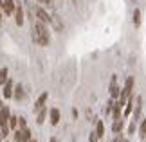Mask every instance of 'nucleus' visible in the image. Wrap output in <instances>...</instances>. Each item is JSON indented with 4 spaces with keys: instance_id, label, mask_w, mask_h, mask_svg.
I'll return each mask as SVG.
<instances>
[{
    "instance_id": "nucleus-1",
    "label": "nucleus",
    "mask_w": 146,
    "mask_h": 142,
    "mask_svg": "<svg viewBox=\"0 0 146 142\" xmlns=\"http://www.w3.org/2000/svg\"><path fill=\"white\" fill-rule=\"evenodd\" d=\"M33 40H35V43L42 45V47H45V45H49L50 42V36H49V31L43 22H35L33 24Z\"/></svg>"
},
{
    "instance_id": "nucleus-2",
    "label": "nucleus",
    "mask_w": 146,
    "mask_h": 142,
    "mask_svg": "<svg viewBox=\"0 0 146 142\" xmlns=\"http://www.w3.org/2000/svg\"><path fill=\"white\" fill-rule=\"evenodd\" d=\"M132 90H133V77H128L126 79V85H125V88L121 90V95H119V103L121 106H125L128 103V99L132 97Z\"/></svg>"
},
{
    "instance_id": "nucleus-3",
    "label": "nucleus",
    "mask_w": 146,
    "mask_h": 142,
    "mask_svg": "<svg viewBox=\"0 0 146 142\" xmlns=\"http://www.w3.org/2000/svg\"><path fill=\"white\" fill-rule=\"evenodd\" d=\"M35 13L38 16V20L43 22V24H49V22L52 20V16H49V13H47L45 9H42V7H35Z\"/></svg>"
},
{
    "instance_id": "nucleus-4",
    "label": "nucleus",
    "mask_w": 146,
    "mask_h": 142,
    "mask_svg": "<svg viewBox=\"0 0 146 142\" xmlns=\"http://www.w3.org/2000/svg\"><path fill=\"white\" fill-rule=\"evenodd\" d=\"M15 24L18 27L24 25V9H22L20 4H16V7H15Z\"/></svg>"
},
{
    "instance_id": "nucleus-5",
    "label": "nucleus",
    "mask_w": 146,
    "mask_h": 142,
    "mask_svg": "<svg viewBox=\"0 0 146 142\" xmlns=\"http://www.w3.org/2000/svg\"><path fill=\"white\" fill-rule=\"evenodd\" d=\"M2 7H4V15H13L16 4L13 0H2Z\"/></svg>"
},
{
    "instance_id": "nucleus-6",
    "label": "nucleus",
    "mask_w": 146,
    "mask_h": 142,
    "mask_svg": "<svg viewBox=\"0 0 146 142\" xmlns=\"http://www.w3.org/2000/svg\"><path fill=\"white\" fill-rule=\"evenodd\" d=\"M110 95H112V99H119V95H121V90L115 83V77H112V83H110Z\"/></svg>"
},
{
    "instance_id": "nucleus-7",
    "label": "nucleus",
    "mask_w": 146,
    "mask_h": 142,
    "mask_svg": "<svg viewBox=\"0 0 146 142\" xmlns=\"http://www.w3.org/2000/svg\"><path fill=\"white\" fill-rule=\"evenodd\" d=\"M13 92H15V87H13V81L11 79H7V83L4 85V97L5 99H9V97H13Z\"/></svg>"
},
{
    "instance_id": "nucleus-8",
    "label": "nucleus",
    "mask_w": 146,
    "mask_h": 142,
    "mask_svg": "<svg viewBox=\"0 0 146 142\" xmlns=\"http://www.w3.org/2000/svg\"><path fill=\"white\" fill-rule=\"evenodd\" d=\"M49 113H50V124H54V126H56V124L60 122V110H58V108H52Z\"/></svg>"
},
{
    "instance_id": "nucleus-9",
    "label": "nucleus",
    "mask_w": 146,
    "mask_h": 142,
    "mask_svg": "<svg viewBox=\"0 0 146 142\" xmlns=\"http://www.w3.org/2000/svg\"><path fill=\"white\" fill-rule=\"evenodd\" d=\"M45 101H47V94H42L40 97H38V101H36V104H35V110H38L40 112L43 106H45Z\"/></svg>"
},
{
    "instance_id": "nucleus-10",
    "label": "nucleus",
    "mask_w": 146,
    "mask_h": 142,
    "mask_svg": "<svg viewBox=\"0 0 146 142\" xmlns=\"http://www.w3.org/2000/svg\"><path fill=\"white\" fill-rule=\"evenodd\" d=\"M121 129H123V119H115L114 124H112V131H114V133H119Z\"/></svg>"
},
{
    "instance_id": "nucleus-11",
    "label": "nucleus",
    "mask_w": 146,
    "mask_h": 142,
    "mask_svg": "<svg viewBox=\"0 0 146 142\" xmlns=\"http://www.w3.org/2000/svg\"><path fill=\"white\" fill-rule=\"evenodd\" d=\"M141 106H143V97L139 95L137 101H135V112H133V115H135V119H139V115H141Z\"/></svg>"
},
{
    "instance_id": "nucleus-12",
    "label": "nucleus",
    "mask_w": 146,
    "mask_h": 142,
    "mask_svg": "<svg viewBox=\"0 0 146 142\" xmlns=\"http://www.w3.org/2000/svg\"><path fill=\"white\" fill-rule=\"evenodd\" d=\"M13 95H15V99H18V101L24 97V88H22V85H16V87H15Z\"/></svg>"
},
{
    "instance_id": "nucleus-13",
    "label": "nucleus",
    "mask_w": 146,
    "mask_h": 142,
    "mask_svg": "<svg viewBox=\"0 0 146 142\" xmlns=\"http://www.w3.org/2000/svg\"><path fill=\"white\" fill-rule=\"evenodd\" d=\"M133 25H135V27L141 25V11H139V9L133 11Z\"/></svg>"
},
{
    "instance_id": "nucleus-14",
    "label": "nucleus",
    "mask_w": 146,
    "mask_h": 142,
    "mask_svg": "<svg viewBox=\"0 0 146 142\" xmlns=\"http://www.w3.org/2000/svg\"><path fill=\"white\" fill-rule=\"evenodd\" d=\"M96 133L99 135V137H103V135H105V124L101 122V121L96 122Z\"/></svg>"
},
{
    "instance_id": "nucleus-15",
    "label": "nucleus",
    "mask_w": 146,
    "mask_h": 142,
    "mask_svg": "<svg viewBox=\"0 0 146 142\" xmlns=\"http://www.w3.org/2000/svg\"><path fill=\"white\" fill-rule=\"evenodd\" d=\"M45 115H47V110H45V106H43L42 110H40V113H38V119H36V122H38V124H42L43 121H45Z\"/></svg>"
},
{
    "instance_id": "nucleus-16",
    "label": "nucleus",
    "mask_w": 146,
    "mask_h": 142,
    "mask_svg": "<svg viewBox=\"0 0 146 142\" xmlns=\"http://www.w3.org/2000/svg\"><path fill=\"white\" fill-rule=\"evenodd\" d=\"M15 140L16 142H24V129H15Z\"/></svg>"
},
{
    "instance_id": "nucleus-17",
    "label": "nucleus",
    "mask_w": 146,
    "mask_h": 142,
    "mask_svg": "<svg viewBox=\"0 0 146 142\" xmlns=\"http://www.w3.org/2000/svg\"><path fill=\"white\" fill-rule=\"evenodd\" d=\"M7 83V69H2L0 70V85H5Z\"/></svg>"
},
{
    "instance_id": "nucleus-18",
    "label": "nucleus",
    "mask_w": 146,
    "mask_h": 142,
    "mask_svg": "<svg viewBox=\"0 0 146 142\" xmlns=\"http://www.w3.org/2000/svg\"><path fill=\"white\" fill-rule=\"evenodd\" d=\"M16 126H18V117H9V128L16 129Z\"/></svg>"
},
{
    "instance_id": "nucleus-19",
    "label": "nucleus",
    "mask_w": 146,
    "mask_h": 142,
    "mask_svg": "<svg viewBox=\"0 0 146 142\" xmlns=\"http://www.w3.org/2000/svg\"><path fill=\"white\" fill-rule=\"evenodd\" d=\"M139 135H141V139H146V119H143V124H141V129H139Z\"/></svg>"
},
{
    "instance_id": "nucleus-20",
    "label": "nucleus",
    "mask_w": 146,
    "mask_h": 142,
    "mask_svg": "<svg viewBox=\"0 0 146 142\" xmlns=\"http://www.w3.org/2000/svg\"><path fill=\"white\" fill-rule=\"evenodd\" d=\"M31 129L29 128H24V142H31Z\"/></svg>"
},
{
    "instance_id": "nucleus-21",
    "label": "nucleus",
    "mask_w": 146,
    "mask_h": 142,
    "mask_svg": "<svg viewBox=\"0 0 146 142\" xmlns=\"http://www.w3.org/2000/svg\"><path fill=\"white\" fill-rule=\"evenodd\" d=\"M18 126L24 129V128H27V122H25V119L24 117H18Z\"/></svg>"
},
{
    "instance_id": "nucleus-22",
    "label": "nucleus",
    "mask_w": 146,
    "mask_h": 142,
    "mask_svg": "<svg viewBox=\"0 0 146 142\" xmlns=\"http://www.w3.org/2000/svg\"><path fill=\"white\" fill-rule=\"evenodd\" d=\"M0 128H2V133L0 135H2V137H7L9 135V126H0Z\"/></svg>"
},
{
    "instance_id": "nucleus-23",
    "label": "nucleus",
    "mask_w": 146,
    "mask_h": 142,
    "mask_svg": "<svg viewBox=\"0 0 146 142\" xmlns=\"http://www.w3.org/2000/svg\"><path fill=\"white\" fill-rule=\"evenodd\" d=\"M98 139H99V135L94 131V133H90V139H88V140H90V142H98Z\"/></svg>"
},
{
    "instance_id": "nucleus-24",
    "label": "nucleus",
    "mask_w": 146,
    "mask_h": 142,
    "mask_svg": "<svg viewBox=\"0 0 146 142\" xmlns=\"http://www.w3.org/2000/svg\"><path fill=\"white\" fill-rule=\"evenodd\" d=\"M112 142H126V140H125V139H123V137H121V135H119V133H117V137H115L114 140H112Z\"/></svg>"
},
{
    "instance_id": "nucleus-25",
    "label": "nucleus",
    "mask_w": 146,
    "mask_h": 142,
    "mask_svg": "<svg viewBox=\"0 0 146 142\" xmlns=\"http://www.w3.org/2000/svg\"><path fill=\"white\" fill-rule=\"evenodd\" d=\"M38 4H43V5H50L52 0H38Z\"/></svg>"
},
{
    "instance_id": "nucleus-26",
    "label": "nucleus",
    "mask_w": 146,
    "mask_h": 142,
    "mask_svg": "<svg viewBox=\"0 0 146 142\" xmlns=\"http://www.w3.org/2000/svg\"><path fill=\"white\" fill-rule=\"evenodd\" d=\"M2 15H4V7H2V0H0V20H2Z\"/></svg>"
},
{
    "instance_id": "nucleus-27",
    "label": "nucleus",
    "mask_w": 146,
    "mask_h": 142,
    "mask_svg": "<svg viewBox=\"0 0 146 142\" xmlns=\"http://www.w3.org/2000/svg\"><path fill=\"white\" fill-rule=\"evenodd\" d=\"M2 108H4V104H2V101H0V110H2Z\"/></svg>"
},
{
    "instance_id": "nucleus-28",
    "label": "nucleus",
    "mask_w": 146,
    "mask_h": 142,
    "mask_svg": "<svg viewBox=\"0 0 146 142\" xmlns=\"http://www.w3.org/2000/svg\"><path fill=\"white\" fill-rule=\"evenodd\" d=\"M50 142H56V139H50Z\"/></svg>"
},
{
    "instance_id": "nucleus-29",
    "label": "nucleus",
    "mask_w": 146,
    "mask_h": 142,
    "mask_svg": "<svg viewBox=\"0 0 146 142\" xmlns=\"http://www.w3.org/2000/svg\"><path fill=\"white\" fill-rule=\"evenodd\" d=\"M0 142H2V135H0Z\"/></svg>"
},
{
    "instance_id": "nucleus-30",
    "label": "nucleus",
    "mask_w": 146,
    "mask_h": 142,
    "mask_svg": "<svg viewBox=\"0 0 146 142\" xmlns=\"http://www.w3.org/2000/svg\"><path fill=\"white\" fill-rule=\"evenodd\" d=\"M31 142H36V140H31Z\"/></svg>"
}]
</instances>
